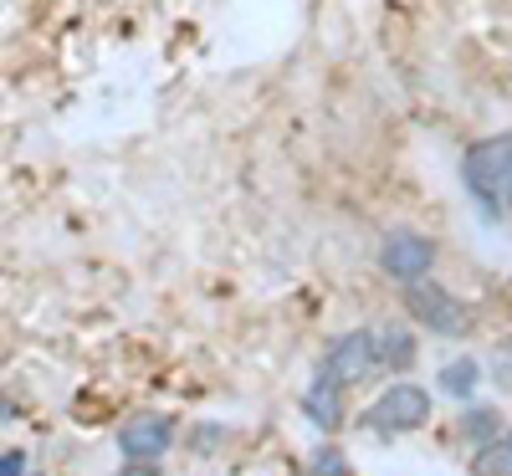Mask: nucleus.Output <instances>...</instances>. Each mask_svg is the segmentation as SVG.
<instances>
[{
  "mask_svg": "<svg viewBox=\"0 0 512 476\" xmlns=\"http://www.w3.org/2000/svg\"><path fill=\"white\" fill-rule=\"evenodd\" d=\"M461 185L487 215L507 210V190H512V134H492L477 139L461 154Z\"/></svg>",
  "mask_w": 512,
  "mask_h": 476,
  "instance_id": "nucleus-1",
  "label": "nucleus"
},
{
  "mask_svg": "<svg viewBox=\"0 0 512 476\" xmlns=\"http://www.w3.org/2000/svg\"><path fill=\"white\" fill-rule=\"evenodd\" d=\"M123 476H159V471H154V466H149V461H134V466H128V471H123Z\"/></svg>",
  "mask_w": 512,
  "mask_h": 476,
  "instance_id": "nucleus-13",
  "label": "nucleus"
},
{
  "mask_svg": "<svg viewBox=\"0 0 512 476\" xmlns=\"http://www.w3.org/2000/svg\"><path fill=\"white\" fill-rule=\"evenodd\" d=\"M379 267L390 272L395 282H425L431 277V267H436V246H431V236H420V231H390L379 241Z\"/></svg>",
  "mask_w": 512,
  "mask_h": 476,
  "instance_id": "nucleus-3",
  "label": "nucleus"
},
{
  "mask_svg": "<svg viewBox=\"0 0 512 476\" xmlns=\"http://www.w3.org/2000/svg\"><path fill=\"white\" fill-rule=\"evenodd\" d=\"M169 446H175V425L164 415H139L134 425H123V456L128 461H159Z\"/></svg>",
  "mask_w": 512,
  "mask_h": 476,
  "instance_id": "nucleus-6",
  "label": "nucleus"
},
{
  "mask_svg": "<svg viewBox=\"0 0 512 476\" xmlns=\"http://www.w3.org/2000/svg\"><path fill=\"white\" fill-rule=\"evenodd\" d=\"M405 308H410V318L420 323V328H431V333H441V338H456V333H466V308L441 287V282H410L405 287Z\"/></svg>",
  "mask_w": 512,
  "mask_h": 476,
  "instance_id": "nucleus-2",
  "label": "nucleus"
},
{
  "mask_svg": "<svg viewBox=\"0 0 512 476\" xmlns=\"http://www.w3.org/2000/svg\"><path fill=\"white\" fill-rule=\"evenodd\" d=\"M477 379H482V369H477L472 359H456V364L441 369V389H446V395H472Z\"/></svg>",
  "mask_w": 512,
  "mask_h": 476,
  "instance_id": "nucleus-11",
  "label": "nucleus"
},
{
  "mask_svg": "<svg viewBox=\"0 0 512 476\" xmlns=\"http://www.w3.org/2000/svg\"><path fill=\"white\" fill-rule=\"evenodd\" d=\"M308 415L323 425V430H333L338 425V415H344V384H338V379H328V374H318V384L308 389Z\"/></svg>",
  "mask_w": 512,
  "mask_h": 476,
  "instance_id": "nucleus-8",
  "label": "nucleus"
},
{
  "mask_svg": "<svg viewBox=\"0 0 512 476\" xmlns=\"http://www.w3.org/2000/svg\"><path fill=\"white\" fill-rule=\"evenodd\" d=\"M0 476H21V456H6V461H0Z\"/></svg>",
  "mask_w": 512,
  "mask_h": 476,
  "instance_id": "nucleus-12",
  "label": "nucleus"
},
{
  "mask_svg": "<svg viewBox=\"0 0 512 476\" xmlns=\"http://www.w3.org/2000/svg\"><path fill=\"white\" fill-rule=\"evenodd\" d=\"M374 364H379V359H374V338H369V328H364V333H344V338L333 343L328 359H323V374L338 379V384H354V379H364Z\"/></svg>",
  "mask_w": 512,
  "mask_h": 476,
  "instance_id": "nucleus-5",
  "label": "nucleus"
},
{
  "mask_svg": "<svg viewBox=\"0 0 512 476\" xmlns=\"http://www.w3.org/2000/svg\"><path fill=\"white\" fill-rule=\"evenodd\" d=\"M507 210H512V190H507Z\"/></svg>",
  "mask_w": 512,
  "mask_h": 476,
  "instance_id": "nucleus-14",
  "label": "nucleus"
},
{
  "mask_svg": "<svg viewBox=\"0 0 512 476\" xmlns=\"http://www.w3.org/2000/svg\"><path fill=\"white\" fill-rule=\"evenodd\" d=\"M497 436H502V430H497V415H492L487 405H477L472 415H466V420H461V441H472L477 451H482L487 441H497Z\"/></svg>",
  "mask_w": 512,
  "mask_h": 476,
  "instance_id": "nucleus-10",
  "label": "nucleus"
},
{
  "mask_svg": "<svg viewBox=\"0 0 512 476\" xmlns=\"http://www.w3.org/2000/svg\"><path fill=\"white\" fill-rule=\"evenodd\" d=\"M431 420V395L420 384H395L369 405V425L374 430H420Z\"/></svg>",
  "mask_w": 512,
  "mask_h": 476,
  "instance_id": "nucleus-4",
  "label": "nucleus"
},
{
  "mask_svg": "<svg viewBox=\"0 0 512 476\" xmlns=\"http://www.w3.org/2000/svg\"><path fill=\"white\" fill-rule=\"evenodd\" d=\"M369 338H374V359H379V369H410V359H415V338H410L405 323H379V328H369Z\"/></svg>",
  "mask_w": 512,
  "mask_h": 476,
  "instance_id": "nucleus-7",
  "label": "nucleus"
},
{
  "mask_svg": "<svg viewBox=\"0 0 512 476\" xmlns=\"http://www.w3.org/2000/svg\"><path fill=\"white\" fill-rule=\"evenodd\" d=\"M477 476H512V430H502L497 441L477 451Z\"/></svg>",
  "mask_w": 512,
  "mask_h": 476,
  "instance_id": "nucleus-9",
  "label": "nucleus"
}]
</instances>
